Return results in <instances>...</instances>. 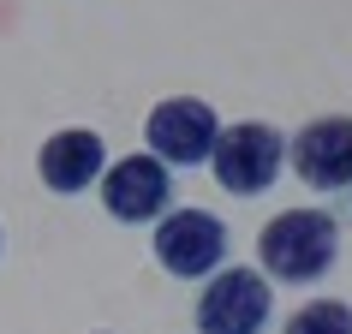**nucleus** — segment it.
Segmentation results:
<instances>
[{"mask_svg": "<svg viewBox=\"0 0 352 334\" xmlns=\"http://www.w3.org/2000/svg\"><path fill=\"white\" fill-rule=\"evenodd\" d=\"M257 257H263V275L287 280V287L316 280L340 257V221L329 209H287L257 233Z\"/></svg>", "mask_w": 352, "mask_h": 334, "instance_id": "1", "label": "nucleus"}, {"mask_svg": "<svg viewBox=\"0 0 352 334\" xmlns=\"http://www.w3.org/2000/svg\"><path fill=\"white\" fill-rule=\"evenodd\" d=\"M280 162H287V144H280V131L263 126V120L221 126L215 149H209V167H215L221 191H233V197H263V191L275 186Z\"/></svg>", "mask_w": 352, "mask_h": 334, "instance_id": "2", "label": "nucleus"}, {"mask_svg": "<svg viewBox=\"0 0 352 334\" xmlns=\"http://www.w3.org/2000/svg\"><path fill=\"white\" fill-rule=\"evenodd\" d=\"M144 137H149V155L162 167H197V162H209V149L221 137V120L197 96H167V102L149 108Z\"/></svg>", "mask_w": 352, "mask_h": 334, "instance_id": "3", "label": "nucleus"}, {"mask_svg": "<svg viewBox=\"0 0 352 334\" xmlns=\"http://www.w3.org/2000/svg\"><path fill=\"white\" fill-rule=\"evenodd\" d=\"M155 257L179 280L215 275L227 263V221H215L209 209H167L155 221Z\"/></svg>", "mask_w": 352, "mask_h": 334, "instance_id": "4", "label": "nucleus"}, {"mask_svg": "<svg viewBox=\"0 0 352 334\" xmlns=\"http://www.w3.org/2000/svg\"><path fill=\"white\" fill-rule=\"evenodd\" d=\"M269 329V275L215 269L197 298V334H263Z\"/></svg>", "mask_w": 352, "mask_h": 334, "instance_id": "5", "label": "nucleus"}, {"mask_svg": "<svg viewBox=\"0 0 352 334\" xmlns=\"http://www.w3.org/2000/svg\"><path fill=\"white\" fill-rule=\"evenodd\" d=\"M96 186H102V203H108L113 221H162L167 203H173V173H167L149 149L113 162Z\"/></svg>", "mask_w": 352, "mask_h": 334, "instance_id": "6", "label": "nucleus"}, {"mask_svg": "<svg viewBox=\"0 0 352 334\" xmlns=\"http://www.w3.org/2000/svg\"><path fill=\"white\" fill-rule=\"evenodd\" d=\"M36 173L42 186L54 191V197H78V191H90L102 173H108V144H102V131L90 126H66L54 131L36 155Z\"/></svg>", "mask_w": 352, "mask_h": 334, "instance_id": "7", "label": "nucleus"}, {"mask_svg": "<svg viewBox=\"0 0 352 334\" xmlns=\"http://www.w3.org/2000/svg\"><path fill=\"white\" fill-rule=\"evenodd\" d=\"M293 167L311 191H340L352 179V120L346 113H329V120H311V126L293 137Z\"/></svg>", "mask_w": 352, "mask_h": 334, "instance_id": "8", "label": "nucleus"}, {"mask_svg": "<svg viewBox=\"0 0 352 334\" xmlns=\"http://www.w3.org/2000/svg\"><path fill=\"white\" fill-rule=\"evenodd\" d=\"M280 334H352V304L346 298H316V304L293 311V322Z\"/></svg>", "mask_w": 352, "mask_h": 334, "instance_id": "9", "label": "nucleus"}, {"mask_svg": "<svg viewBox=\"0 0 352 334\" xmlns=\"http://www.w3.org/2000/svg\"><path fill=\"white\" fill-rule=\"evenodd\" d=\"M346 197H352V179H346Z\"/></svg>", "mask_w": 352, "mask_h": 334, "instance_id": "10", "label": "nucleus"}]
</instances>
